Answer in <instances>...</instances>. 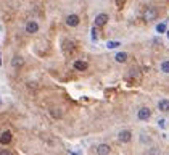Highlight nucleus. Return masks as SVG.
Segmentation results:
<instances>
[{
    "label": "nucleus",
    "instance_id": "39448f33",
    "mask_svg": "<svg viewBox=\"0 0 169 155\" xmlns=\"http://www.w3.org/2000/svg\"><path fill=\"white\" fill-rule=\"evenodd\" d=\"M118 139H119V142L127 144V142H131V139H132V132L127 131V129H124V131H121V132L118 134Z\"/></svg>",
    "mask_w": 169,
    "mask_h": 155
},
{
    "label": "nucleus",
    "instance_id": "dca6fc26",
    "mask_svg": "<svg viewBox=\"0 0 169 155\" xmlns=\"http://www.w3.org/2000/svg\"><path fill=\"white\" fill-rule=\"evenodd\" d=\"M148 155H161V150L158 149V147H151V149L148 150Z\"/></svg>",
    "mask_w": 169,
    "mask_h": 155
},
{
    "label": "nucleus",
    "instance_id": "412c9836",
    "mask_svg": "<svg viewBox=\"0 0 169 155\" xmlns=\"http://www.w3.org/2000/svg\"><path fill=\"white\" fill-rule=\"evenodd\" d=\"M124 3H126V0H116V5L118 6H124Z\"/></svg>",
    "mask_w": 169,
    "mask_h": 155
},
{
    "label": "nucleus",
    "instance_id": "5701e85b",
    "mask_svg": "<svg viewBox=\"0 0 169 155\" xmlns=\"http://www.w3.org/2000/svg\"><path fill=\"white\" fill-rule=\"evenodd\" d=\"M158 126H161V128H164V119H159V121H158Z\"/></svg>",
    "mask_w": 169,
    "mask_h": 155
},
{
    "label": "nucleus",
    "instance_id": "4468645a",
    "mask_svg": "<svg viewBox=\"0 0 169 155\" xmlns=\"http://www.w3.org/2000/svg\"><path fill=\"white\" fill-rule=\"evenodd\" d=\"M115 58H116L118 63H124L126 60H127V53H126V52H118Z\"/></svg>",
    "mask_w": 169,
    "mask_h": 155
},
{
    "label": "nucleus",
    "instance_id": "f03ea898",
    "mask_svg": "<svg viewBox=\"0 0 169 155\" xmlns=\"http://www.w3.org/2000/svg\"><path fill=\"white\" fill-rule=\"evenodd\" d=\"M110 16L107 15V13H98V15L95 16V27H102L108 23Z\"/></svg>",
    "mask_w": 169,
    "mask_h": 155
},
{
    "label": "nucleus",
    "instance_id": "9b49d317",
    "mask_svg": "<svg viewBox=\"0 0 169 155\" xmlns=\"http://www.w3.org/2000/svg\"><path fill=\"white\" fill-rule=\"evenodd\" d=\"M74 68L77 69V71H86V69H87V61L76 60V61H74Z\"/></svg>",
    "mask_w": 169,
    "mask_h": 155
},
{
    "label": "nucleus",
    "instance_id": "6e6552de",
    "mask_svg": "<svg viewBox=\"0 0 169 155\" xmlns=\"http://www.w3.org/2000/svg\"><path fill=\"white\" fill-rule=\"evenodd\" d=\"M11 132L10 131H3L2 134H0V144L2 145H6V144H10L11 142Z\"/></svg>",
    "mask_w": 169,
    "mask_h": 155
},
{
    "label": "nucleus",
    "instance_id": "423d86ee",
    "mask_svg": "<svg viewBox=\"0 0 169 155\" xmlns=\"http://www.w3.org/2000/svg\"><path fill=\"white\" fill-rule=\"evenodd\" d=\"M79 23H81V19H79V16H77V15H69V16L66 18V24H68L69 27L79 26Z\"/></svg>",
    "mask_w": 169,
    "mask_h": 155
},
{
    "label": "nucleus",
    "instance_id": "7ed1b4c3",
    "mask_svg": "<svg viewBox=\"0 0 169 155\" xmlns=\"http://www.w3.org/2000/svg\"><path fill=\"white\" fill-rule=\"evenodd\" d=\"M143 18L147 21H155L158 18V10L156 8H153V6H150V8H147L145 13H143Z\"/></svg>",
    "mask_w": 169,
    "mask_h": 155
},
{
    "label": "nucleus",
    "instance_id": "a878e982",
    "mask_svg": "<svg viewBox=\"0 0 169 155\" xmlns=\"http://www.w3.org/2000/svg\"><path fill=\"white\" fill-rule=\"evenodd\" d=\"M0 65H2V61H0Z\"/></svg>",
    "mask_w": 169,
    "mask_h": 155
},
{
    "label": "nucleus",
    "instance_id": "a211bd4d",
    "mask_svg": "<svg viewBox=\"0 0 169 155\" xmlns=\"http://www.w3.org/2000/svg\"><path fill=\"white\" fill-rule=\"evenodd\" d=\"M107 47H108V48H116V47H119V40H113V42H108V44H107Z\"/></svg>",
    "mask_w": 169,
    "mask_h": 155
},
{
    "label": "nucleus",
    "instance_id": "6ab92c4d",
    "mask_svg": "<svg viewBox=\"0 0 169 155\" xmlns=\"http://www.w3.org/2000/svg\"><path fill=\"white\" fill-rule=\"evenodd\" d=\"M134 76H135V78H139V76H140V74H139V71H137L135 68H132V69H131V73H129V76H127V78L131 79V78H134Z\"/></svg>",
    "mask_w": 169,
    "mask_h": 155
},
{
    "label": "nucleus",
    "instance_id": "20e7f679",
    "mask_svg": "<svg viewBox=\"0 0 169 155\" xmlns=\"http://www.w3.org/2000/svg\"><path fill=\"white\" fill-rule=\"evenodd\" d=\"M151 116V110L148 107H142L139 110V113H137V118L139 119H142V121H147V119H150Z\"/></svg>",
    "mask_w": 169,
    "mask_h": 155
},
{
    "label": "nucleus",
    "instance_id": "aec40b11",
    "mask_svg": "<svg viewBox=\"0 0 169 155\" xmlns=\"http://www.w3.org/2000/svg\"><path fill=\"white\" fill-rule=\"evenodd\" d=\"M0 155H11V152L6 150V149H3V150H0Z\"/></svg>",
    "mask_w": 169,
    "mask_h": 155
},
{
    "label": "nucleus",
    "instance_id": "f3484780",
    "mask_svg": "<svg viewBox=\"0 0 169 155\" xmlns=\"http://www.w3.org/2000/svg\"><path fill=\"white\" fill-rule=\"evenodd\" d=\"M164 31H166V24H164V23H161V24H158V26H156V32L163 34Z\"/></svg>",
    "mask_w": 169,
    "mask_h": 155
},
{
    "label": "nucleus",
    "instance_id": "ddd939ff",
    "mask_svg": "<svg viewBox=\"0 0 169 155\" xmlns=\"http://www.w3.org/2000/svg\"><path fill=\"white\" fill-rule=\"evenodd\" d=\"M50 115H52V118H55V119H60V118L63 116V111H61L60 108L52 107V108H50Z\"/></svg>",
    "mask_w": 169,
    "mask_h": 155
},
{
    "label": "nucleus",
    "instance_id": "4be33fe9",
    "mask_svg": "<svg viewBox=\"0 0 169 155\" xmlns=\"http://www.w3.org/2000/svg\"><path fill=\"white\" fill-rule=\"evenodd\" d=\"M92 39H94V42H97V32H95V27L92 29Z\"/></svg>",
    "mask_w": 169,
    "mask_h": 155
},
{
    "label": "nucleus",
    "instance_id": "393cba45",
    "mask_svg": "<svg viewBox=\"0 0 169 155\" xmlns=\"http://www.w3.org/2000/svg\"><path fill=\"white\" fill-rule=\"evenodd\" d=\"M71 155H77V153H71Z\"/></svg>",
    "mask_w": 169,
    "mask_h": 155
},
{
    "label": "nucleus",
    "instance_id": "f257e3e1",
    "mask_svg": "<svg viewBox=\"0 0 169 155\" xmlns=\"http://www.w3.org/2000/svg\"><path fill=\"white\" fill-rule=\"evenodd\" d=\"M61 48H63V52L65 53H73L74 52V48H76V45H74V42L73 40H69V39H63V42H61Z\"/></svg>",
    "mask_w": 169,
    "mask_h": 155
},
{
    "label": "nucleus",
    "instance_id": "f8f14e48",
    "mask_svg": "<svg viewBox=\"0 0 169 155\" xmlns=\"http://www.w3.org/2000/svg\"><path fill=\"white\" fill-rule=\"evenodd\" d=\"M158 108L161 111H169V100L167 98H163V100L158 102Z\"/></svg>",
    "mask_w": 169,
    "mask_h": 155
},
{
    "label": "nucleus",
    "instance_id": "9d476101",
    "mask_svg": "<svg viewBox=\"0 0 169 155\" xmlns=\"http://www.w3.org/2000/svg\"><path fill=\"white\" fill-rule=\"evenodd\" d=\"M24 65V58L23 57H19V55H15L11 60V66H15V68H21Z\"/></svg>",
    "mask_w": 169,
    "mask_h": 155
},
{
    "label": "nucleus",
    "instance_id": "2eb2a0df",
    "mask_svg": "<svg viewBox=\"0 0 169 155\" xmlns=\"http://www.w3.org/2000/svg\"><path fill=\"white\" fill-rule=\"evenodd\" d=\"M161 71L163 73H167L169 74V60H166V61H161Z\"/></svg>",
    "mask_w": 169,
    "mask_h": 155
},
{
    "label": "nucleus",
    "instance_id": "b1692460",
    "mask_svg": "<svg viewBox=\"0 0 169 155\" xmlns=\"http://www.w3.org/2000/svg\"><path fill=\"white\" fill-rule=\"evenodd\" d=\"M167 37H169V31H167Z\"/></svg>",
    "mask_w": 169,
    "mask_h": 155
},
{
    "label": "nucleus",
    "instance_id": "0eeeda50",
    "mask_svg": "<svg viewBox=\"0 0 169 155\" xmlns=\"http://www.w3.org/2000/svg\"><path fill=\"white\" fill-rule=\"evenodd\" d=\"M37 31H39V23H37V21H29V23L26 24V32L36 34Z\"/></svg>",
    "mask_w": 169,
    "mask_h": 155
},
{
    "label": "nucleus",
    "instance_id": "1a4fd4ad",
    "mask_svg": "<svg viewBox=\"0 0 169 155\" xmlns=\"http://www.w3.org/2000/svg\"><path fill=\"white\" fill-rule=\"evenodd\" d=\"M111 152V147L108 144H100L97 147V155H108Z\"/></svg>",
    "mask_w": 169,
    "mask_h": 155
}]
</instances>
